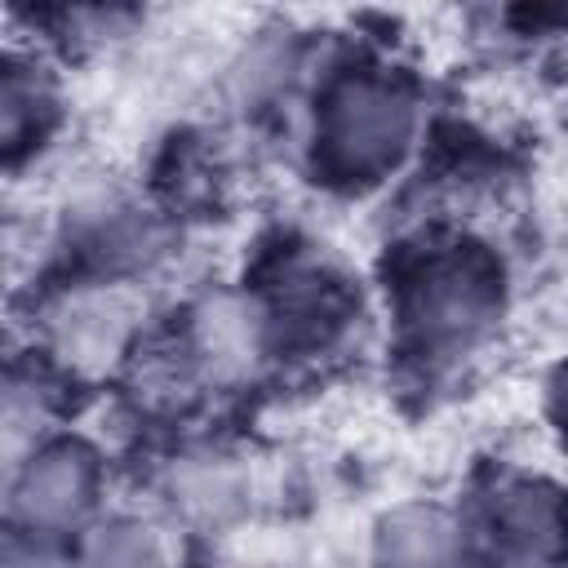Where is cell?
Returning <instances> with one entry per match:
<instances>
[{
    "instance_id": "1",
    "label": "cell",
    "mask_w": 568,
    "mask_h": 568,
    "mask_svg": "<svg viewBox=\"0 0 568 568\" xmlns=\"http://www.w3.org/2000/svg\"><path fill=\"white\" fill-rule=\"evenodd\" d=\"M444 550H448V537H444V528L435 519H408L386 541L390 568H439Z\"/></svg>"
},
{
    "instance_id": "2",
    "label": "cell",
    "mask_w": 568,
    "mask_h": 568,
    "mask_svg": "<svg viewBox=\"0 0 568 568\" xmlns=\"http://www.w3.org/2000/svg\"><path fill=\"white\" fill-rule=\"evenodd\" d=\"M80 497V466L71 457H49L31 475V510L36 515H67Z\"/></svg>"
}]
</instances>
